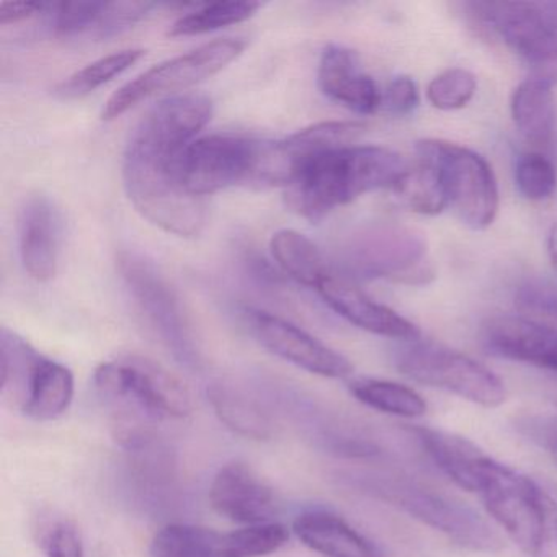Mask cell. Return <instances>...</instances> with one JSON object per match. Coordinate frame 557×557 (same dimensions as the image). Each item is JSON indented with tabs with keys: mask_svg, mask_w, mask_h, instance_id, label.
Wrapping results in <instances>:
<instances>
[{
	"mask_svg": "<svg viewBox=\"0 0 557 557\" xmlns=\"http://www.w3.org/2000/svg\"><path fill=\"white\" fill-rule=\"evenodd\" d=\"M213 115L207 96L185 94L162 100L129 136L123 156V185L139 214L165 233L197 237L207 223L205 198L182 187L178 159Z\"/></svg>",
	"mask_w": 557,
	"mask_h": 557,
	"instance_id": "obj_1",
	"label": "cell"
},
{
	"mask_svg": "<svg viewBox=\"0 0 557 557\" xmlns=\"http://www.w3.org/2000/svg\"><path fill=\"white\" fill-rule=\"evenodd\" d=\"M403 156L380 146H347L305 162L286 182L285 200L298 216L318 223L337 208L389 188L406 174Z\"/></svg>",
	"mask_w": 557,
	"mask_h": 557,
	"instance_id": "obj_2",
	"label": "cell"
},
{
	"mask_svg": "<svg viewBox=\"0 0 557 557\" xmlns=\"http://www.w3.org/2000/svg\"><path fill=\"white\" fill-rule=\"evenodd\" d=\"M416 151L420 162L438 175L456 216L471 230H487L500 207L491 164L478 152L443 139H423L417 143Z\"/></svg>",
	"mask_w": 557,
	"mask_h": 557,
	"instance_id": "obj_3",
	"label": "cell"
},
{
	"mask_svg": "<svg viewBox=\"0 0 557 557\" xmlns=\"http://www.w3.org/2000/svg\"><path fill=\"white\" fill-rule=\"evenodd\" d=\"M94 383L103 399L138 410L151 422L184 419L191 412V397L185 384L148 358L106 361L97 367Z\"/></svg>",
	"mask_w": 557,
	"mask_h": 557,
	"instance_id": "obj_4",
	"label": "cell"
},
{
	"mask_svg": "<svg viewBox=\"0 0 557 557\" xmlns=\"http://www.w3.org/2000/svg\"><path fill=\"white\" fill-rule=\"evenodd\" d=\"M396 364L416 383L448 391L485 409H495L507 399V389L497 374L468 355L442 345L412 342L397 354Z\"/></svg>",
	"mask_w": 557,
	"mask_h": 557,
	"instance_id": "obj_5",
	"label": "cell"
},
{
	"mask_svg": "<svg viewBox=\"0 0 557 557\" xmlns=\"http://www.w3.org/2000/svg\"><path fill=\"white\" fill-rule=\"evenodd\" d=\"M246 48L247 41L243 38H223L156 64L110 97L103 107L102 119L112 122L149 97L197 86L237 60Z\"/></svg>",
	"mask_w": 557,
	"mask_h": 557,
	"instance_id": "obj_6",
	"label": "cell"
},
{
	"mask_svg": "<svg viewBox=\"0 0 557 557\" xmlns=\"http://www.w3.org/2000/svg\"><path fill=\"white\" fill-rule=\"evenodd\" d=\"M265 143L233 135L195 139L178 159L182 187L205 198L239 184H259Z\"/></svg>",
	"mask_w": 557,
	"mask_h": 557,
	"instance_id": "obj_7",
	"label": "cell"
},
{
	"mask_svg": "<svg viewBox=\"0 0 557 557\" xmlns=\"http://www.w3.org/2000/svg\"><path fill=\"white\" fill-rule=\"evenodd\" d=\"M350 263L361 275L404 285H426L435 276L425 237L400 224H380L358 234Z\"/></svg>",
	"mask_w": 557,
	"mask_h": 557,
	"instance_id": "obj_8",
	"label": "cell"
},
{
	"mask_svg": "<svg viewBox=\"0 0 557 557\" xmlns=\"http://www.w3.org/2000/svg\"><path fill=\"white\" fill-rule=\"evenodd\" d=\"M387 500L420 523L446 534L453 543L481 553L504 547L500 534L474 508L413 482H393L384 488Z\"/></svg>",
	"mask_w": 557,
	"mask_h": 557,
	"instance_id": "obj_9",
	"label": "cell"
},
{
	"mask_svg": "<svg viewBox=\"0 0 557 557\" xmlns=\"http://www.w3.org/2000/svg\"><path fill=\"white\" fill-rule=\"evenodd\" d=\"M478 494L492 520L531 554L543 527L546 492L533 479L491 458Z\"/></svg>",
	"mask_w": 557,
	"mask_h": 557,
	"instance_id": "obj_10",
	"label": "cell"
},
{
	"mask_svg": "<svg viewBox=\"0 0 557 557\" xmlns=\"http://www.w3.org/2000/svg\"><path fill=\"white\" fill-rule=\"evenodd\" d=\"M469 8L524 60L557 61V0L471 2Z\"/></svg>",
	"mask_w": 557,
	"mask_h": 557,
	"instance_id": "obj_11",
	"label": "cell"
},
{
	"mask_svg": "<svg viewBox=\"0 0 557 557\" xmlns=\"http://www.w3.org/2000/svg\"><path fill=\"white\" fill-rule=\"evenodd\" d=\"M246 319L253 337L282 360L329 380H342L354 373V364L347 357L292 322L257 309H249Z\"/></svg>",
	"mask_w": 557,
	"mask_h": 557,
	"instance_id": "obj_12",
	"label": "cell"
},
{
	"mask_svg": "<svg viewBox=\"0 0 557 557\" xmlns=\"http://www.w3.org/2000/svg\"><path fill=\"white\" fill-rule=\"evenodd\" d=\"M367 126L360 122H324L301 129L278 143H265L259 184L282 185L293 172L325 152L354 146Z\"/></svg>",
	"mask_w": 557,
	"mask_h": 557,
	"instance_id": "obj_13",
	"label": "cell"
},
{
	"mask_svg": "<svg viewBox=\"0 0 557 557\" xmlns=\"http://www.w3.org/2000/svg\"><path fill=\"white\" fill-rule=\"evenodd\" d=\"M120 273L132 292L136 305L158 329L159 334L178 351H187L190 345L187 324L182 314L177 296L172 292L158 270L135 253H122L119 259Z\"/></svg>",
	"mask_w": 557,
	"mask_h": 557,
	"instance_id": "obj_14",
	"label": "cell"
},
{
	"mask_svg": "<svg viewBox=\"0 0 557 557\" xmlns=\"http://www.w3.org/2000/svg\"><path fill=\"white\" fill-rule=\"evenodd\" d=\"M211 508L234 523H269L275 513L273 488L246 462L223 466L210 487Z\"/></svg>",
	"mask_w": 557,
	"mask_h": 557,
	"instance_id": "obj_15",
	"label": "cell"
},
{
	"mask_svg": "<svg viewBox=\"0 0 557 557\" xmlns=\"http://www.w3.org/2000/svg\"><path fill=\"white\" fill-rule=\"evenodd\" d=\"M325 305L355 327L394 341L419 342L420 329L393 309L337 276L329 275L318 288Z\"/></svg>",
	"mask_w": 557,
	"mask_h": 557,
	"instance_id": "obj_16",
	"label": "cell"
},
{
	"mask_svg": "<svg viewBox=\"0 0 557 557\" xmlns=\"http://www.w3.org/2000/svg\"><path fill=\"white\" fill-rule=\"evenodd\" d=\"M60 214L53 201L45 195H30L25 200L18 220V247L28 275L47 283L58 273L60 260Z\"/></svg>",
	"mask_w": 557,
	"mask_h": 557,
	"instance_id": "obj_17",
	"label": "cell"
},
{
	"mask_svg": "<svg viewBox=\"0 0 557 557\" xmlns=\"http://www.w3.org/2000/svg\"><path fill=\"white\" fill-rule=\"evenodd\" d=\"M484 347L495 357L557 373V331L518 315L491 319L482 329Z\"/></svg>",
	"mask_w": 557,
	"mask_h": 557,
	"instance_id": "obj_18",
	"label": "cell"
},
{
	"mask_svg": "<svg viewBox=\"0 0 557 557\" xmlns=\"http://www.w3.org/2000/svg\"><path fill=\"white\" fill-rule=\"evenodd\" d=\"M318 83L325 97L358 115H371L383 106V96L361 71L357 53L341 45H329L322 51Z\"/></svg>",
	"mask_w": 557,
	"mask_h": 557,
	"instance_id": "obj_19",
	"label": "cell"
},
{
	"mask_svg": "<svg viewBox=\"0 0 557 557\" xmlns=\"http://www.w3.org/2000/svg\"><path fill=\"white\" fill-rule=\"evenodd\" d=\"M292 531L302 546L322 557H386L373 541L332 511H305L295 518Z\"/></svg>",
	"mask_w": 557,
	"mask_h": 557,
	"instance_id": "obj_20",
	"label": "cell"
},
{
	"mask_svg": "<svg viewBox=\"0 0 557 557\" xmlns=\"http://www.w3.org/2000/svg\"><path fill=\"white\" fill-rule=\"evenodd\" d=\"M48 9L51 28L60 37L84 34L112 37L143 18L141 8L136 2L79 0L48 4Z\"/></svg>",
	"mask_w": 557,
	"mask_h": 557,
	"instance_id": "obj_21",
	"label": "cell"
},
{
	"mask_svg": "<svg viewBox=\"0 0 557 557\" xmlns=\"http://www.w3.org/2000/svg\"><path fill=\"white\" fill-rule=\"evenodd\" d=\"M410 432L446 478L451 479L458 487L478 494L485 465L491 456L482 453L468 438L455 433L426 426H413Z\"/></svg>",
	"mask_w": 557,
	"mask_h": 557,
	"instance_id": "obj_22",
	"label": "cell"
},
{
	"mask_svg": "<svg viewBox=\"0 0 557 557\" xmlns=\"http://www.w3.org/2000/svg\"><path fill=\"white\" fill-rule=\"evenodd\" d=\"M73 399V371L58 361L38 358L22 393V412L37 422H50L63 416Z\"/></svg>",
	"mask_w": 557,
	"mask_h": 557,
	"instance_id": "obj_23",
	"label": "cell"
},
{
	"mask_svg": "<svg viewBox=\"0 0 557 557\" xmlns=\"http://www.w3.org/2000/svg\"><path fill=\"white\" fill-rule=\"evenodd\" d=\"M554 76H537L523 81L511 97V119L518 132L536 148L553 143L556 125Z\"/></svg>",
	"mask_w": 557,
	"mask_h": 557,
	"instance_id": "obj_24",
	"label": "cell"
},
{
	"mask_svg": "<svg viewBox=\"0 0 557 557\" xmlns=\"http://www.w3.org/2000/svg\"><path fill=\"white\" fill-rule=\"evenodd\" d=\"M270 250L280 269L299 285L318 289L331 275L321 250L298 231L282 230L273 234Z\"/></svg>",
	"mask_w": 557,
	"mask_h": 557,
	"instance_id": "obj_25",
	"label": "cell"
},
{
	"mask_svg": "<svg viewBox=\"0 0 557 557\" xmlns=\"http://www.w3.org/2000/svg\"><path fill=\"white\" fill-rule=\"evenodd\" d=\"M208 396L218 419L237 435L250 440H269L272 436V420L246 394L230 386H213Z\"/></svg>",
	"mask_w": 557,
	"mask_h": 557,
	"instance_id": "obj_26",
	"label": "cell"
},
{
	"mask_svg": "<svg viewBox=\"0 0 557 557\" xmlns=\"http://www.w3.org/2000/svg\"><path fill=\"white\" fill-rule=\"evenodd\" d=\"M348 389L358 403L370 409L403 419H419L429 409L425 399L417 391L394 381L360 377L351 381Z\"/></svg>",
	"mask_w": 557,
	"mask_h": 557,
	"instance_id": "obj_27",
	"label": "cell"
},
{
	"mask_svg": "<svg viewBox=\"0 0 557 557\" xmlns=\"http://www.w3.org/2000/svg\"><path fill=\"white\" fill-rule=\"evenodd\" d=\"M145 53L141 48H128L100 58L63 81L54 94L64 100L83 99L135 66Z\"/></svg>",
	"mask_w": 557,
	"mask_h": 557,
	"instance_id": "obj_28",
	"label": "cell"
},
{
	"mask_svg": "<svg viewBox=\"0 0 557 557\" xmlns=\"http://www.w3.org/2000/svg\"><path fill=\"white\" fill-rule=\"evenodd\" d=\"M221 534L195 524H165L152 537L151 557H220Z\"/></svg>",
	"mask_w": 557,
	"mask_h": 557,
	"instance_id": "obj_29",
	"label": "cell"
},
{
	"mask_svg": "<svg viewBox=\"0 0 557 557\" xmlns=\"http://www.w3.org/2000/svg\"><path fill=\"white\" fill-rule=\"evenodd\" d=\"M393 191L397 201L413 213L435 216L448 208V198L438 175L422 162L417 168L407 169Z\"/></svg>",
	"mask_w": 557,
	"mask_h": 557,
	"instance_id": "obj_30",
	"label": "cell"
},
{
	"mask_svg": "<svg viewBox=\"0 0 557 557\" xmlns=\"http://www.w3.org/2000/svg\"><path fill=\"white\" fill-rule=\"evenodd\" d=\"M260 8L262 5L259 2H236V0L203 5L178 18L169 30V37H194V35L210 34L220 28L231 27L252 18Z\"/></svg>",
	"mask_w": 557,
	"mask_h": 557,
	"instance_id": "obj_31",
	"label": "cell"
},
{
	"mask_svg": "<svg viewBox=\"0 0 557 557\" xmlns=\"http://www.w3.org/2000/svg\"><path fill=\"white\" fill-rule=\"evenodd\" d=\"M288 540V527L278 521L249 524L221 534L220 557L269 556L282 549Z\"/></svg>",
	"mask_w": 557,
	"mask_h": 557,
	"instance_id": "obj_32",
	"label": "cell"
},
{
	"mask_svg": "<svg viewBox=\"0 0 557 557\" xmlns=\"http://www.w3.org/2000/svg\"><path fill=\"white\" fill-rule=\"evenodd\" d=\"M478 90V79L469 71L455 67L438 74L426 87V99L443 112L465 109Z\"/></svg>",
	"mask_w": 557,
	"mask_h": 557,
	"instance_id": "obj_33",
	"label": "cell"
},
{
	"mask_svg": "<svg viewBox=\"0 0 557 557\" xmlns=\"http://www.w3.org/2000/svg\"><path fill=\"white\" fill-rule=\"evenodd\" d=\"M518 191L530 201H544L557 188V172L553 162L540 152H528L518 159L515 168Z\"/></svg>",
	"mask_w": 557,
	"mask_h": 557,
	"instance_id": "obj_34",
	"label": "cell"
},
{
	"mask_svg": "<svg viewBox=\"0 0 557 557\" xmlns=\"http://www.w3.org/2000/svg\"><path fill=\"white\" fill-rule=\"evenodd\" d=\"M515 302L521 311L557 319V283L549 280H528L518 288Z\"/></svg>",
	"mask_w": 557,
	"mask_h": 557,
	"instance_id": "obj_35",
	"label": "cell"
},
{
	"mask_svg": "<svg viewBox=\"0 0 557 557\" xmlns=\"http://www.w3.org/2000/svg\"><path fill=\"white\" fill-rule=\"evenodd\" d=\"M420 96L416 81L399 76L387 87L383 103L394 115H410L419 107Z\"/></svg>",
	"mask_w": 557,
	"mask_h": 557,
	"instance_id": "obj_36",
	"label": "cell"
},
{
	"mask_svg": "<svg viewBox=\"0 0 557 557\" xmlns=\"http://www.w3.org/2000/svg\"><path fill=\"white\" fill-rule=\"evenodd\" d=\"M518 429L531 442L546 449L557 465V416L556 417H524L518 422Z\"/></svg>",
	"mask_w": 557,
	"mask_h": 557,
	"instance_id": "obj_37",
	"label": "cell"
},
{
	"mask_svg": "<svg viewBox=\"0 0 557 557\" xmlns=\"http://www.w3.org/2000/svg\"><path fill=\"white\" fill-rule=\"evenodd\" d=\"M47 557H84L83 540L73 523L61 521L51 530Z\"/></svg>",
	"mask_w": 557,
	"mask_h": 557,
	"instance_id": "obj_38",
	"label": "cell"
},
{
	"mask_svg": "<svg viewBox=\"0 0 557 557\" xmlns=\"http://www.w3.org/2000/svg\"><path fill=\"white\" fill-rule=\"evenodd\" d=\"M533 557H557V502L546 494L540 536L531 550Z\"/></svg>",
	"mask_w": 557,
	"mask_h": 557,
	"instance_id": "obj_39",
	"label": "cell"
},
{
	"mask_svg": "<svg viewBox=\"0 0 557 557\" xmlns=\"http://www.w3.org/2000/svg\"><path fill=\"white\" fill-rule=\"evenodd\" d=\"M45 5L38 2H2L0 4V25L17 24L25 18L34 17L45 11Z\"/></svg>",
	"mask_w": 557,
	"mask_h": 557,
	"instance_id": "obj_40",
	"label": "cell"
},
{
	"mask_svg": "<svg viewBox=\"0 0 557 557\" xmlns=\"http://www.w3.org/2000/svg\"><path fill=\"white\" fill-rule=\"evenodd\" d=\"M547 253H549L550 263L557 270V224L550 227L549 237H547Z\"/></svg>",
	"mask_w": 557,
	"mask_h": 557,
	"instance_id": "obj_41",
	"label": "cell"
}]
</instances>
